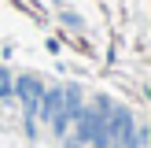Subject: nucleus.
I'll return each mask as SVG.
<instances>
[{
  "mask_svg": "<svg viewBox=\"0 0 151 148\" xmlns=\"http://www.w3.org/2000/svg\"><path fill=\"white\" fill-rule=\"evenodd\" d=\"M63 100H66V93H63V89H44V93H41V104H37V111H41V118H44V122H55V118L63 115Z\"/></svg>",
  "mask_w": 151,
  "mask_h": 148,
  "instance_id": "3",
  "label": "nucleus"
},
{
  "mask_svg": "<svg viewBox=\"0 0 151 148\" xmlns=\"http://www.w3.org/2000/svg\"><path fill=\"white\" fill-rule=\"evenodd\" d=\"M78 122V141L81 144H96V148H111V133H107V111H92V104H81V111L74 115Z\"/></svg>",
  "mask_w": 151,
  "mask_h": 148,
  "instance_id": "1",
  "label": "nucleus"
},
{
  "mask_svg": "<svg viewBox=\"0 0 151 148\" xmlns=\"http://www.w3.org/2000/svg\"><path fill=\"white\" fill-rule=\"evenodd\" d=\"M0 96H4V100L11 96V74L7 70H0Z\"/></svg>",
  "mask_w": 151,
  "mask_h": 148,
  "instance_id": "4",
  "label": "nucleus"
},
{
  "mask_svg": "<svg viewBox=\"0 0 151 148\" xmlns=\"http://www.w3.org/2000/svg\"><path fill=\"white\" fill-rule=\"evenodd\" d=\"M41 93H44V85H41L37 78H29V74H22V78H11V96H19V100L26 104V115H37Z\"/></svg>",
  "mask_w": 151,
  "mask_h": 148,
  "instance_id": "2",
  "label": "nucleus"
}]
</instances>
